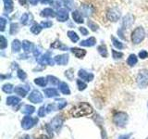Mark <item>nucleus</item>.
<instances>
[{
    "label": "nucleus",
    "instance_id": "9",
    "mask_svg": "<svg viewBox=\"0 0 148 139\" xmlns=\"http://www.w3.org/2000/svg\"><path fill=\"white\" fill-rule=\"evenodd\" d=\"M134 21H135V17H134L133 14L132 13H128L127 15H125L122 19V29H129V28H131L133 23H134Z\"/></svg>",
    "mask_w": 148,
    "mask_h": 139
},
{
    "label": "nucleus",
    "instance_id": "31",
    "mask_svg": "<svg viewBox=\"0 0 148 139\" xmlns=\"http://www.w3.org/2000/svg\"><path fill=\"white\" fill-rule=\"evenodd\" d=\"M97 51L98 53L102 56L103 58H108V47H106V45H100L98 47H97Z\"/></svg>",
    "mask_w": 148,
    "mask_h": 139
},
{
    "label": "nucleus",
    "instance_id": "35",
    "mask_svg": "<svg viewBox=\"0 0 148 139\" xmlns=\"http://www.w3.org/2000/svg\"><path fill=\"white\" fill-rule=\"evenodd\" d=\"M67 34H68L69 38L71 39V41L73 42V43H77V42L79 41V39H80L79 38V35L74 31H68Z\"/></svg>",
    "mask_w": 148,
    "mask_h": 139
},
{
    "label": "nucleus",
    "instance_id": "17",
    "mask_svg": "<svg viewBox=\"0 0 148 139\" xmlns=\"http://www.w3.org/2000/svg\"><path fill=\"white\" fill-rule=\"evenodd\" d=\"M22 48H23V50H24V52H26V53L34 52V45L31 41L24 40V41H22Z\"/></svg>",
    "mask_w": 148,
    "mask_h": 139
},
{
    "label": "nucleus",
    "instance_id": "55",
    "mask_svg": "<svg viewBox=\"0 0 148 139\" xmlns=\"http://www.w3.org/2000/svg\"><path fill=\"white\" fill-rule=\"evenodd\" d=\"M39 1H41V0H29L30 4H32V6H35V5H37Z\"/></svg>",
    "mask_w": 148,
    "mask_h": 139
},
{
    "label": "nucleus",
    "instance_id": "52",
    "mask_svg": "<svg viewBox=\"0 0 148 139\" xmlns=\"http://www.w3.org/2000/svg\"><path fill=\"white\" fill-rule=\"evenodd\" d=\"M45 128H46V130H47V132H48V133H49L50 137H53V136H54V134H53V132H52V131H53V128L51 127V125L47 124V125L45 126Z\"/></svg>",
    "mask_w": 148,
    "mask_h": 139
},
{
    "label": "nucleus",
    "instance_id": "60",
    "mask_svg": "<svg viewBox=\"0 0 148 139\" xmlns=\"http://www.w3.org/2000/svg\"><path fill=\"white\" fill-rule=\"evenodd\" d=\"M146 139H148V137H146Z\"/></svg>",
    "mask_w": 148,
    "mask_h": 139
},
{
    "label": "nucleus",
    "instance_id": "21",
    "mask_svg": "<svg viewBox=\"0 0 148 139\" xmlns=\"http://www.w3.org/2000/svg\"><path fill=\"white\" fill-rule=\"evenodd\" d=\"M71 53L78 58H82L86 55V50L82 49V48L72 47V48H71Z\"/></svg>",
    "mask_w": 148,
    "mask_h": 139
},
{
    "label": "nucleus",
    "instance_id": "25",
    "mask_svg": "<svg viewBox=\"0 0 148 139\" xmlns=\"http://www.w3.org/2000/svg\"><path fill=\"white\" fill-rule=\"evenodd\" d=\"M4 2V8H5V11L8 13H10L13 11L14 9V3L13 0H3Z\"/></svg>",
    "mask_w": 148,
    "mask_h": 139
},
{
    "label": "nucleus",
    "instance_id": "7",
    "mask_svg": "<svg viewBox=\"0 0 148 139\" xmlns=\"http://www.w3.org/2000/svg\"><path fill=\"white\" fill-rule=\"evenodd\" d=\"M63 122H64V119L62 118V116L57 115L52 119L51 120V127L53 128L54 131H56L57 133H59V131L61 130L62 126H63Z\"/></svg>",
    "mask_w": 148,
    "mask_h": 139
},
{
    "label": "nucleus",
    "instance_id": "20",
    "mask_svg": "<svg viewBox=\"0 0 148 139\" xmlns=\"http://www.w3.org/2000/svg\"><path fill=\"white\" fill-rule=\"evenodd\" d=\"M95 44H96V39L95 38L94 36H91L86 40L81 41L80 45L81 46H85V47H92V46H94Z\"/></svg>",
    "mask_w": 148,
    "mask_h": 139
},
{
    "label": "nucleus",
    "instance_id": "5",
    "mask_svg": "<svg viewBox=\"0 0 148 139\" xmlns=\"http://www.w3.org/2000/svg\"><path fill=\"white\" fill-rule=\"evenodd\" d=\"M38 123V118L31 117L30 115H26L21 120V127L24 130H30Z\"/></svg>",
    "mask_w": 148,
    "mask_h": 139
},
{
    "label": "nucleus",
    "instance_id": "26",
    "mask_svg": "<svg viewBox=\"0 0 148 139\" xmlns=\"http://www.w3.org/2000/svg\"><path fill=\"white\" fill-rule=\"evenodd\" d=\"M50 47L51 48H57V49H60V50H67L68 49V46L65 45L63 43H61L59 40L55 41L54 43H52L50 45Z\"/></svg>",
    "mask_w": 148,
    "mask_h": 139
},
{
    "label": "nucleus",
    "instance_id": "59",
    "mask_svg": "<svg viewBox=\"0 0 148 139\" xmlns=\"http://www.w3.org/2000/svg\"><path fill=\"white\" fill-rule=\"evenodd\" d=\"M26 1L27 0H18V2H20V4L21 5V6H24V5L26 4Z\"/></svg>",
    "mask_w": 148,
    "mask_h": 139
},
{
    "label": "nucleus",
    "instance_id": "47",
    "mask_svg": "<svg viewBox=\"0 0 148 139\" xmlns=\"http://www.w3.org/2000/svg\"><path fill=\"white\" fill-rule=\"evenodd\" d=\"M6 23H7V21L5 20L3 17L0 18V31H1V32L5 31V28H6Z\"/></svg>",
    "mask_w": 148,
    "mask_h": 139
},
{
    "label": "nucleus",
    "instance_id": "14",
    "mask_svg": "<svg viewBox=\"0 0 148 139\" xmlns=\"http://www.w3.org/2000/svg\"><path fill=\"white\" fill-rule=\"evenodd\" d=\"M69 12L67 9H64V8H61V9H58V12H57V19L58 21H60V22H65L69 20Z\"/></svg>",
    "mask_w": 148,
    "mask_h": 139
},
{
    "label": "nucleus",
    "instance_id": "42",
    "mask_svg": "<svg viewBox=\"0 0 148 139\" xmlns=\"http://www.w3.org/2000/svg\"><path fill=\"white\" fill-rule=\"evenodd\" d=\"M46 113H47V109H46V107L45 106H42L39 108L38 109V116L41 118L45 117V116L46 115Z\"/></svg>",
    "mask_w": 148,
    "mask_h": 139
},
{
    "label": "nucleus",
    "instance_id": "33",
    "mask_svg": "<svg viewBox=\"0 0 148 139\" xmlns=\"http://www.w3.org/2000/svg\"><path fill=\"white\" fill-rule=\"evenodd\" d=\"M42 29H43V27L41 26V24H39V23H34V24H32V27H31V32L34 34L37 35V34H39L41 32Z\"/></svg>",
    "mask_w": 148,
    "mask_h": 139
},
{
    "label": "nucleus",
    "instance_id": "44",
    "mask_svg": "<svg viewBox=\"0 0 148 139\" xmlns=\"http://www.w3.org/2000/svg\"><path fill=\"white\" fill-rule=\"evenodd\" d=\"M17 75H18V78L21 79V81H24L26 80L27 78V74L24 71H22V70H18V72H17Z\"/></svg>",
    "mask_w": 148,
    "mask_h": 139
},
{
    "label": "nucleus",
    "instance_id": "4",
    "mask_svg": "<svg viewBox=\"0 0 148 139\" xmlns=\"http://www.w3.org/2000/svg\"><path fill=\"white\" fill-rule=\"evenodd\" d=\"M137 85L140 88H145L148 85V71L147 70H141L138 72L136 77Z\"/></svg>",
    "mask_w": 148,
    "mask_h": 139
},
{
    "label": "nucleus",
    "instance_id": "18",
    "mask_svg": "<svg viewBox=\"0 0 148 139\" xmlns=\"http://www.w3.org/2000/svg\"><path fill=\"white\" fill-rule=\"evenodd\" d=\"M32 21H34V17L31 13H24L21 17V22L23 25H29Z\"/></svg>",
    "mask_w": 148,
    "mask_h": 139
},
{
    "label": "nucleus",
    "instance_id": "39",
    "mask_svg": "<svg viewBox=\"0 0 148 139\" xmlns=\"http://www.w3.org/2000/svg\"><path fill=\"white\" fill-rule=\"evenodd\" d=\"M18 32V24L16 22H13L10 24V31H9V34L11 35L16 34L17 32Z\"/></svg>",
    "mask_w": 148,
    "mask_h": 139
},
{
    "label": "nucleus",
    "instance_id": "32",
    "mask_svg": "<svg viewBox=\"0 0 148 139\" xmlns=\"http://www.w3.org/2000/svg\"><path fill=\"white\" fill-rule=\"evenodd\" d=\"M111 40H112V43H113V45L115 46L116 48H118V49H123L124 48V45L121 41H119V39L116 38L115 36L113 35H111Z\"/></svg>",
    "mask_w": 148,
    "mask_h": 139
},
{
    "label": "nucleus",
    "instance_id": "45",
    "mask_svg": "<svg viewBox=\"0 0 148 139\" xmlns=\"http://www.w3.org/2000/svg\"><path fill=\"white\" fill-rule=\"evenodd\" d=\"M40 24H41L42 27L45 28V29H47V28H50L51 26L53 25V22L50 21H42Z\"/></svg>",
    "mask_w": 148,
    "mask_h": 139
},
{
    "label": "nucleus",
    "instance_id": "23",
    "mask_svg": "<svg viewBox=\"0 0 148 139\" xmlns=\"http://www.w3.org/2000/svg\"><path fill=\"white\" fill-rule=\"evenodd\" d=\"M22 46V44L21 43V41L18 39H15L12 41L11 44V49L13 53H18L21 51V48Z\"/></svg>",
    "mask_w": 148,
    "mask_h": 139
},
{
    "label": "nucleus",
    "instance_id": "1",
    "mask_svg": "<svg viewBox=\"0 0 148 139\" xmlns=\"http://www.w3.org/2000/svg\"><path fill=\"white\" fill-rule=\"evenodd\" d=\"M94 112V109L92 107L86 103V102H82L79 103L76 106H74L71 110V114L72 117L75 118H80V117H84V116H89L92 114Z\"/></svg>",
    "mask_w": 148,
    "mask_h": 139
},
{
    "label": "nucleus",
    "instance_id": "43",
    "mask_svg": "<svg viewBox=\"0 0 148 139\" xmlns=\"http://www.w3.org/2000/svg\"><path fill=\"white\" fill-rule=\"evenodd\" d=\"M112 57H113L114 59H120V58H123V53L112 49Z\"/></svg>",
    "mask_w": 148,
    "mask_h": 139
},
{
    "label": "nucleus",
    "instance_id": "46",
    "mask_svg": "<svg viewBox=\"0 0 148 139\" xmlns=\"http://www.w3.org/2000/svg\"><path fill=\"white\" fill-rule=\"evenodd\" d=\"M138 56L141 59H145L148 58V52L146 50H141L140 52H139Z\"/></svg>",
    "mask_w": 148,
    "mask_h": 139
},
{
    "label": "nucleus",
    "instance_id": "37",
    "mask_svg": "<svg viewBox=\"0 0 148 139\" xmlns=\"http://www.w3.org/2000/svg\"><path fill=\"white\" fill-rule=\"evenodd\" d=\"M46 78H47L48 83H50V85H59L60 81H59V79H58V78H57L56 76H53V75H48Z\"/></svg>",
    "mask_w": 148,
    "mask_h": 139
},
{
    "label": "nucleus",
    "instance_id": "28",
    "mask_svg": "<svg viewBox=\"0 0 148 139\" xmlns=\"http://www.w3.org/2000/svg\"><path fill=\"white\" fill-rule=\"evenodd\" d=\"M21 102V98L20 97H17V96H8L7 98V105L8 106H16L18 104H20Z\"/></svg>",
    "mask_w": 148,
    "mask_h": 139
},
{
    "label": "nucleus",
    "instance_id": "40",
    "mask_svg": "<svg viewBox=\"0 0 148 139\" xmlns=\"http://www.w3.org/2000/svg\"><path fill=\"white\" fill-rule=\"evenodd\" d=\"M87 24H88V26H89V28L92 32H96L97 30L99 29V25L96 24L95 21H92L91 20H89V21H87Z\"/></svg>",
    "mask_w": 148,
    "mask_h": 139
},
{
    "label": "nucleus",
    "instance_id": "2",
    "mask_svg": "<svg viewBox=\"0 0 148 139\" xmlns=\"http://www.w3.org/2000/svg\"><path fill=\"white\" fill-rule=\"evenodd\" d=\"M129 120L128 114L124 111H118L113 115V122L117 127L124 128Z\"/></svg>",
    "mask_w": 148,
    "mask_h": 139
},
{
    "label": "nucleus",
    "instance_id": "11",
    "mask_svg": "<svg viewBox=\"0 0 148 139\" xmlns=\"http://www.w3.org/2000/svg\"><path fill=\"white\" fill-rule=\"evenodd\" d=\"M80 10H81V13L82 14L83 16L91 17L92 14H94V12H95V8H94V7L92 6V5L82 4V5H81Z\"/></svg>",
    "mask_w": 148,
    "mask_h": 139
},
{
    "label": "nucleus",
    "instance_id": "27",
    "mask_svg": "<svg viewBox=\"0 0 148 139\" xmlns=\"http://www.w3.org/2000/svg\"><path fill=\"white\" fill-rule=\"evenodd\" d=\"M34 83L36 85L41 86V87H45L47 85L48 83V80L47 78H45V77H38V78H35L34 79Z\"/></svg>",
    "mask_w": 148,
    "mask_h": 139
},
{
    "label": "nucleus",
    "instance_id": "15",
    "mask_svg": "<svg viewBox=\"0 0 148 139\" xmlns=\"http://www.w3.org/2000/svg\"><path fill=\"white\" fill-rule=\"evenodd\" d=\"M31 86H16L15 88H14V93L17 95H18L21 97H25L28 91L30 90Z\"/></svg>",
    "mask_w": 148,
    "mask_h": 139
},
{
    "label": "nucleus",
    "instance_id": "24",
    "mask_svg": "<svg viewBox=\"0 0 148 139\" xmlns=\"http://www.w3.org/2000/svg\"><path fill=\"white\" fill-rule=\"evenodd\" d=\"M72 18H73V21L77 22V23H83V17H82V14L81 13L80 10H78V9H76V10H74L72 12Z\"/></svg>",
    "mask_w": 148,
    "mask_h": 139
},
{
    "label": "nucleus",
    "instance_id": "41",
    "mask_svg": "<svg viewBox=\"0 0 148 139\" xmlns=\"http://www.w3.org/2000/svg\"><path fill=\"white\" fill-rule=\"evenodd\" d=\"M8 47V40L5 38L4 35H0V48L1 50H4Z\"/></svg>",
    "mask_w": 148,
    "mask_h": 139
},
{
    "label": "nucleus",
    "instance_id": "8",
    "mask_svg": "<svg viewBox=\"0 0 148 139\" xmlns=\"http://www.w3.org/2000/svg\"><path fill=\"white\" fill-rule=\"evenodd\" d=\"M28 99H29L30 102H32V103H34V104H39V103H42V102H43L44 97L40 91L34 90V91H32L30 96H28Z\"/></svg>",
    "mask_w": 148,
    "mask_h": 139
},
{
    "label": "nucleus",
    "instance_id": "34",
    "mask_svg": "<svg viewBox=\"0 0 148 139\" xmlns=\"http://www.w3.org/2000/svg\"><path fill=\"white\" fill-rule=\"evenodd\" d=\"M55 104H56V106H57V109L58 110H60V109H63L65 107L68 105V102L63 98H60V99L56 100Z\"/></svg>",
    "mask_w": 148,
    "mask_h": 139
},
{
    "label": "nucleus",
    "instance_id": "30",
    "mask_svg": "<svg viewBox=\"0 0 148 139\" xmlns=\"http://www.w3.org/2000/svg\"><path fill=\"white\" fill-rule=\"evenodd\" d=\"M138 62V58H137V56L136 55H134V54H131L129 56V58L127 59V63L130 67H133V66H135V65L137 64Z\"/></svg>",
    "mask_w": 148,
    "mask_h": 139
},
{
    "label": "nucleus",
    "instance_id": "36",
    "mask_svg": "<svg viewBox=\"0 0 148 139\" xmlns=\"http://www.w3.org/2000/svg\"><path fill=\"white\" fill-rule=\"evenodd\" d=\"M2 91L6 94H11L12 92H14V87L11 83H5L2 85Z\"/></svg>",
    "mask_w": 148,
    "mask_h": 139
},
{
    "label": "nucleus",
    "instance_id": "6",
    "mask_svg": "<svg viewBox=\"0 0 148 139\" xmlns=\"http://www.w3.org/2000/svg\"><path fill=\"white\" fill-rule=\"evenodd\" d=\"M106 18L108 20L112 22H117L121 18V11L118 8H112L108 9L106 11Z\"/></svg>",
    "mask_w": 148,
    "mask_h": 139
},
{
    "label": "nucleus",
    "instance_id": "61",
    "mask_svg": "<svg viewBox=\"0 0 148 139\" xmlns=\"http://www.w3.org/2000/svg\"><path fill=\"white\" fill-rule=\"evenodd\" d=\"M147 107H148V103H147Z\"/></svg>",
    "mask_w": 148,
    "mask_h": 139
},
{
    "label": "nucleus",
    "instance_id": "54",
    "mask_svg": "<svg viewBox=\"0 0 148 139\" xmlns=\"http://www.w3.org/2000/svg\"><path fill=\"white\" fill-rule=\"evenodd\" d=\"M123 29H119V30H118V34L119 35V37L120 38H122V39H125V37L123 36L124 34H123Z\"/></svg>",
    "mask_w": 148,
    "mask_h": 139
},
{
    "label": "nucleus",
    "instance_id": "58",
    "mask_svg": "<svg viewBox=\"0 0 148 139\" xmlns=\"http://www.w3.org/2000/svg\"><path fill=\"white\" fill-rule=\"evenodd\" d=\"M20 139H31L29 134H24V136H22L21 137H20Z\"/></svg>",
    "mask_w": 148,
    "mask_h": 139
},
{
    "label": "nucleus",
    "instance_id": "12",
    "mask_svg": "<svg viewBox=\"0 0 148 139\" xmlns=\"http://www.w3.org/2000/svg\"><path fill=\"white\" fill-rule=\"evenodd\" d=\"M78 76L80 79H82V81H85V82H92L94 80V74L91 73V72H88L87 71L83 69L79 70L78 72Z\"/></svg>",
    "mask_w": 148,
    "mask_h": 139
},
{
    "label": "nucleus",
    "instance_id": "19",
    "mask_svg": "<svg viewBox=\"0 0 148 139\" xmlns=\"http://www.w3.org/2000/svg\"><path fill=\"white\" fill-rule=\"evenodd\" d=\"M40 15L45 18H55V17H57V12H55L54 9L47 8L43 9V10L41 11Z\"/></svg>",
    "mask_w": 148,
    "mask_h": 139
},
{
    "label": "nucleus",
    "instance_id": "53",
    "mask_svg": "<svg viewBox=\"0 0 148 139\" xmlns=\"http://www.w3.org/2000/svg\"><path fill=\"white\" fill-rule=\"evenodd\" d=\"M132 136V133H127V134H123V136H119L118 139H130L131 136Z\"/></svg>",
    "mask_w": 148,
    "mask_h": 139
},
{
    "label": "nucleus",
    "instance_id": "50",
    "mask_svg": "<svg viewBox=\"0 0 148 139\" xmlns=\"http://www.w3.org/2000/svg\"><path fill=\"white\" fill-rule=\"evenodd\" d=\"M42 52V50H41V47H39V46H36V47H34V56L37 58H39V56Z\"/></svg>",
    "mask_w": 148,
    "mask_h": 139
},
{
    "label": "nucleus",
    "instance_id": "16",
    "mask_svg": "<svg viewBox=\"0 0 148 139\" xmlns=\"http://www.w3.org/2000/svg\"><path fill=\"white\" fill-rule=\"evenodd\" d=\"M44 93L46 97H48V98H53V97H57L59 96V92L56 89V88H45L44 90Z\"/></svg>",
    "mask_w": 148,
    "mask_h": 139
},
{
    "label": "nucleus",
    "instance_id": "22",
    "mask_svg": "<svg viewBox=\"0 0 148 139\" xmlns=\"http://www.w3.org/2000/svg\"><path fill=\"white\" fill-rule=\"evenodd\" d=\"M58 89L63 95H66V96L71 95V89H69V87L67 85V83H64V82L60 83L59 85H58Z\"/></svg>",
    "mask_w": 148,
    "mask_h": 139
},
{
    "label": "nucleus",
    "instance_id": "3",
    "mask_svg": "<svg viewBox=\"0 0 148 139\" xmlns=\"http://www.w3.org/2000/svg\"><path fill=\"white\" fill-rule=\"evenodd\" d=\"M145 37V31L143 29V27L139 26L137 28L133 30V32H132V42L134 44V45H139L141 43V42L143 41Z\"/></svg>",
    "mask_w": 148,
    "mask_h": 139
},
{
    "label": "nucleus",
    "instance_id": "51",
    "mask_svg": "<svg viewBox=\"0 0 148 139\" xmlns=\"http://www.w3.org/2000/svg\"><path fill=\"white\" fill-rule=\"evenodd\" d=\"M79 31L81 32V34L82 35H88V34H89V31H88L85 27H80L79 28Z\"/></svg>",
    "mask_w": 148,
    "mask_h": 139
},
{
    "label": "nucleus",
    "instance_id": "29",
    "mask_svg": "<svg viewBox=\"0 0 148 139\" xmlns=\"http://www.w3.org/2000/svg\"><path fill=\"white\" fill-rule=\"evenodd\" d=\"M35 111V108L32 105H25L21 109V112L25 115H32Z\"/></svg>",
    "mask_w": 148,
    "mask_h": 139
},
{
    "label": "nucleus",
    "instance_id": "13",
    "mask_svg": "<svg viewBox=\"0 0 148 139\" xmlns=\"http://www.w3.org/2000/svg\"><path fill=\"white\" fill-rule=\"evenodd\" d=\"M55 62L58 65H61V66H64V65H67L69 60V56L68 54H61V55H58L54 58Z\"/></svg>",
    "mask_w": 148,
    "mask_h": 139
},
{
    "label": "nucleus",
    "instance_id": "56",
    "mask_svg": "<svg viewBox=\"0 0 148 139\" xmlns=\"http://www.w3.org/2000/svg\"><path fill=\"white\" fill-rule=\"evenodd\" d=\"M36 139H50V138L47 136H45V134H41V136H39Z\"/></svg>",
    "mask_w": 148,
    "mask_h": 139
},
{
    "label": "nucleus",
    "instance_id": "10",
    "mask_svg": "<svg viewBox=\"0 0 148 139\" xmlns=\"http://www.w3.org/2000/svg\"><path fill=\"white\" fill-rule=\"evenodd\" d=\"M36 60L41 65H50V66H53V65L56 63L55 59H52V58L50 57L49 52H46L45 54L42 55L40 58H36Z\"/></svg>",
    "mask_w": 148,
    "mask_h": 139
},
{
    "label": "nucleus",
    "instance_id": "48",
    "mask_svg": "<svg viewBox=\"0 0 148 139\" xmlns=\"http://www.w3.org/2000/svg\"><path fill=\"white\" fill-rule=\"evenodd\" d=\"M64 1V5L66 6L69 9H71L72 7H73V5H74V2H73V0H63Z\"/></svg>",
    "mask_w": 148,
    "mask_h": 139
},
{
    "label": "nucleus",
    "instance_id": "49",
    "mask_svg": "<svg viewBox=\"0 0 148 139\" xmlns=\"http://www.w3.org/2000/svg\"><path fill=\"white\" fill-rule=\"evenodd\" d=\"M46 109H47V112H51V111H54V110H58L57 106H56L55 103H53V104H49L47 107H46Z\"/></svg>",
    "mask_w": 148,
    "mask_h": 139
},
{
    "label": "nucleus",
    "instance_id": "38",
    "mask_svg": "<svg viewBox=\"0 0 148 139\" xmlns=\"http://www.w3.org/2000/svg\"><path fill=\"white\" fill-rule=\"evenodd\" d=\"M76 83H77V86H78L79 91H83L87 88V83L84 81H82V79H78Z\"/></svg>",
    "mask_w": 148,
    "mask_h": 139
},
{
    "label": "nucleus",
    "instance_id": "57",
    "mask_svg": "<svg viewBox=\"0 0 148 139\" xmlns=\"http://www.w3.org/2000/svg\"><path fill=\"white\" fill-rule=\"evenodd\" d=\"M53 0H41L42 4H48V3H52Z\"/></svg>",
    "mask_w": 148,
    "mask_h": 139
}]
</instances>
